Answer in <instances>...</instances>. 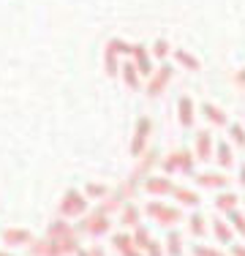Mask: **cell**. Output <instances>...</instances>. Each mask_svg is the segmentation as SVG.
Listing matches in <instances>:
<instances>
[{
	"mask_svg": "<svg viewBox=\"0 0 245 256\" xmlns=\"http://www.w3.org/2000/svg\"><path fill=\"white\" fill-rule=\"evenodd\" d=\"M60 210L66 212V216H76V212H82L84 210V199L79 196V194H68V196H66V202H63V207H60Z\"/></svg>",
	"mask_w": 245,
	"mask_h": 256,
	"instance_id": "cell-1",
	"label": "cell"
},
{
	"mask_svg": "<svg viewBox=\"0 0 245 256\" xmlns=\"http://www.w3.org/2000/svg\"><path fill=\"white\" fill-rule=\"evenodd\" d=\"M147 210H150L156 218H161L164 224H174L177 218H180V212H177V210H169V207H161V204H150Z\"/></svg>",
	"mask_w": 245,
	"mask_h": 256,
	"instance_id": "cell-2",
	"label": "cell"
},
{
	"mask_svg": "<svg viewBox=\"0 0 245 256\" xmlns=\"http://www.w3.org/2000/svg\"><path fill=\"white\" fill-rule=\"evenodd\" d=\"M3 240L8 246H16V242H30V232L28 229H6L3 232Z\"/></svg>",
	"mask_w": 245,
	"mask_h": 256,
	"instance_id": "cell-3",
	"label": "cell"
},
{
	"mask_svg": "<svg viewBox=\"0 0 245 256\" xmlns=\"http://www.w3.org/2000/svg\"><path fill=\"white\" fill-rule=\"evenodd\" d=\"M112 242H114V248H118L120 254H126V256H139L136 251H134L131 237H126V234H114V237H112Z\"/></svg>",
	"mask_w": 245,
	"mask_h": 256,
	"instance_id": "cell-4",
	"label": "cell"
},
{
	"mask_svg": "<svg viewBox=\"0 0 245 256\" xmlns=\"http://www.w3.org/2000/svg\"><path fill=\"white\" fill-rule=\"evenodd\" d=\"M172 76V68H169V66H161V71H158V76H156V82H152L150 84V96H156L158 93V90H161V84L164 82H166V79Z\"/></svg>",
	"mask_w": 245,
	"mask_h": 256,
	"instance_id": "cell-5",
	"label": "cell"
},
{
	"mask_svg": "<svg viewBox=\"0 0 245 256\" xmlns=\"http://www.w3.org/2000/svg\"><path fill=\"white\" fill-rule=\"evenodd\" d=\"M180 120L186 126L194 120V104H191V98H180Z\"/></svg>",
	"mask_w": 245,
	"mask_h": 256,
	"instance_id": "cell-6",
	"label": "cell"
},
{
	"mask_svg": "<svg viewBox=\"0 0 245 256\" xmlns=\"http://www.w3.org/2000/svg\"><path fill=\"white\" fill-rule=\"evenodd\" d=\"M147 131H150V123L147 120H139V131H136V142H134V153L142 150V142L147 139Z\"/></svg>",
	"mask_w": 245,
	"mask_h": 256,
	"instance_id": "cell-7",
	"label": "cell"
},
{
	"mask_svg": "<svg viewBox=\"0 0 245 256\" xmlns=\"http://www.w3.org/2000/svg\"><path fill=\"white\" fill-rule=\"evenodd\" d=\"M234 204H237V196H234V194H220V196H218V207H220V210H234Z\"/></svg>",
	"mask_w": 245,
	"mask_h": 256,
	"instance_id": "cell-8",
	"label": "cell"
},
{
	"mask_svg": "<svg viewBox=\"0 0 245 256\" xmlns=\"http://www.w3.org/2000/svg\"><path fill=\"white\" fill-rule=\"evenodd\" d=\"M134 54H136V60H139V71H142V74H150V60H147V54L142 52V50H139V46H134V50H131Z\"/></svg>",
	"mask_w": 245,
	"mask_h": 256,
	"instance_id": "cell-9",
	"label": "cell"
},
{
	"mask_svg": "<svg viewBox=\"0 0 245 256\" xmlns=\"http://www.w3.org/2000/svg\"><path fill=\"white\" fill-rule=\"evenodd\" d=\"M177 60H180V63H186L188 66V68H191V71H196V68H199V60H196L194 58V54H188V52H177Z\"/></svg>",
	"mask_w": 245,
	"mask_h": 256,
	"instance_id": "cell-10",
	"label": "cell"
},
{
	"mask_svg": "<svg viewBox=\"0 0 245 256\" xmlns=\"http://www.w3.org/2000/svg\"><path fill=\"white\" fill-rule=\"evenodd\" d=\"M134 240H136V242H134L136 248H147V246H150V234H147V229L139 226V229H136V234H134Z\"/></svg>",
	"mask_w": 245,
	"mask_h": 256,
	"instance_id": "cell-11",
	"label": "cell"
},
{
	"mask_svg": "<svg viewBox=\"0 0 245 256\" xmlns=\"http://www.w3.org/2000/svg\"><path fill=\"white\" fill-rule=\"evenodd\" d=\"M199 182H202V186H224L226 178H220V174H202Z\"/></svg>",
	"mask_w": 245,
	"mask_h": 256,
	"instance_id": "cell-12",
	"label": "cell"
},
{
	"mask_svg": "<svg viewBox=\"0 0 245 256\" xmlns=\"http://www.w3.org/2000/svg\"><path fill=\"white\" fill-rule=\"evenodd\" d=\"M216 234H218V240H220V242H229V240H232V232H229V226H226L224 221H218V224H216Z\"/></svg>",
	"mask_w": 245,
	"mask_h": 256,
	"instance_id": "cell-13",
	"label": "cell"
},
{
	"mask_svg": "<svg viewBox=\"0 0 245 256\" xmlns=\"http://www.w3.org/2000/svg\"><path fill=\"white\" fill-rule=\"evenodd\" d=\"M204 114H207V120H216V123H226V118L220 114V109H216V106H210V104H204Z\"/></svg>",
	"mask_w": 245,
	"mask_h": 256,
	"instance_id": "cell-14",
	"label": "cell"
},
{
	"mask_svg": "<svg viewBox=\"0 0 245 256\" xmlns=\"http://www.w3.org/2000/svg\"><path fill=\"white\" fill-rule=\"evenodd\" d=\"M177 196H180L182 204H199V196L194 191H177Z\"/></svg>",
	"mask_w": 245,
	"mask_h": 256,
	"instance_id": "cell-15",
	"label": "cell"
},
{
	"mask_svg": "<svg viewBox=\"0 0 245 256\" xmlns=\"http://www.w3.org/2000/svg\"><path fill=\"white\" fill-rule=\"evenodd\" d=\"M169 256H180V234H169Z\"/></svg>",
	"mask_w": 245,
	"mask_h": 256,
	"instance_id": "cell-16",
	"label": "cell"
},
{
	"mask_svg": "<svg viewBox=\"0 0 245 256\" xmlns=\"http://www.w3.org/2000/svg\"><path fill=\"white\" fill-rule=\"evenodd\" d=\"M109 229V221H104V218H96L93 224H90V232L93 234H101V232H106Z\"/></svg>",
	"mask_w": 245,
	"mask_h": 256,
	"instance_id": "cell-17",
	"label": "cell"
},
{
	"mask_svg": "<svg viewBox=\"0 0 245 256\" xmlns=\"http://www.w3.org/2000/svg\"><path fill=\"white\" fill-rule=\"evenodd\" d=\"M191 232H194V234H202V232H204V218H202V216L191 218Z\"/></svg>",
	"mask_w": 245,
	"mask_h": 256,
	"instance_id": "cell-18",
	"label": "cell"
},
{
	"mask_svg": "<svg viewBox=\"0 0 245 256\" xmlns=\"http://www.w3.org/2000/svg\"><path fill=\"white\" fill-rule=\"evenodd\" d=\"M147 188H150V191H156V194H164V191H169V182L156 180V182H147Z\"/></svg>",
	"mask_w": 245,
	"mask_h": 256,
	"instance_id": "cell-19",
	"label": "cell"
},
{
	"mask_svg": "<svg viewBox=\"0 0 245 256\" xmlns=\"http://www.w3.org/2000/svg\"><path fill=\"white\" fill-rule=\"evenodd\" d=\"M194 254H196V256H224L220 251H212V248H204V246H196Z\"/></svg>",
	"mask_w": 245,
	"mask_h": 256,
	"instance_id": "cell-20",
	"label": "cell"
},
{
	"mask_svg": "<svg viewBox=\"0 0 245 256\" xmlns=\"http://www.w3.org/2000/svg\"><path fill=\"white\" fill-rule=\"evenodd\" d=\"M207 150H210V136H207V134H202V136H199V153H202V158H207L204 156Z\"/></svg>",
	"mask_w": 245,
	"mask_h": 256,
	"instance_id": "cell-21",
	"label": "cell"
},
{
	"mask_svg": "<svg viewBox=\"0 0 245 256\" xmlns=\"http://www.w3.org/2000/svg\"><path fill=\"white\" fill-rule=\"evenodd\" d=\"M218 153H220V164H224V166H229V164H232L229 148H226V144H220V148H218Z\"/></svg>",
	"mask_w": 245,
	"mask_h": 256,
	"instance_id": "cell-22",
	"label": "cell"
},
{
	"mask_svg": "<svg viewBox=\"0 0 245 256\" xmlns=\"http://www.w3.org/2000/svg\"><path fill=\"white\" fill-rule=\"evenodd\" d=\"M232 221H234V226H237V229H240L242 234H245V218L240 216V212H232Z\"/></svg>",
	"mask_w": 245,
	"mask_h": 256,
	"instance_id": "cell-23",
	"label": "cell"
},
{
	"mask_svg": "<svg viewBox=\"0 0 245 256\" xmlns=\"http://www.w3.org/2000/svg\"><path fill=\"white\" fill-rule=\"evenodd\" d=\"M232 134H234L237 144H245V134H242V128H240V126H232Z\"/></svg>",
	"mask_w": 245,
	"mask_h": 256,
	"instance_id": "cell-24",
	"label": "cell"
},
{
	"mask_svg": "<svg viewBox=\"0 0 245 256\" xmlns=\"http://www.w3.org/2000/svg\"><path fill=\"white\" fill-rule=\"evenodd\" d=\"M136 216H139L136 207H128L126 210V224H136Z\"/></svg>",
	"mask_w": 245,
	"mask_h": 256,
	"instance_id": "cell-25",
	"label": "cell"
},
{
	"mask_svg": "<svg viewBox=\"0 0 245 256\" xmlns=\"http://www.w3.org/2000/svg\"><path fill=\"white\" fill-rule=\"evenodd\" d=\"M126 79H128V84H134V88H136V74H134V66H126Z\"/></svg>",
	"mask_w": 245,
	"mask_h": 256,
	"instance_id": "cell-26",
	"label": "cell"
},
{
	"mask_svg": "<svg viewBox=\"0 0 245 256\" xmlns=\"http://www.w3.org/2000/svg\"><path fill=\"white\" fill-rule=\"evenodd\" d=\"M166 52H169V44H166V41H158V44H156V54H158V58H164Z\"/></svg>",
	"mask_w": 245,
	"mask_h": 256,
	"instance_id": "cell-27",
	"label": "cell"
},
{
	"mask_svg": "<svg viewBox=\"0 0 245 256\" xmlns=\"http://www.w3.org/2000/svg\"><path fill=\"white\" fill-rule=\"evenodd\" d=\"M147 254H150V256H164V251H161L158 242H150V246H147Z\"/></svg>",
	"mask_w": 245,
	"mask_h": 256,
	"instance_id": "cell-28",
	"label": "cell"
},
{
	"mask_svg": "<svg viewBox=\"0 0 245 256\" xmlns=\"http://www.w3.org/2000/svg\"><path fill=\"white\" fill-rule=\"evenodd\" d=\"M88 191L93 194V196H104V188H101V186H90Z\"/></svg>",
	"mask_w": 245,
	"mask_h": 256,
	"instance_id": "cell-29",
	"label": "cell"
},
{
	"mask_svg": "<svg viewBox=\"0 0 245 256\" xmlns=\"http://www.w3.org/2000/svg\"><path fill=\"white\" fill-rule=\"evenodd\" d=\"M234 256H245V248L242 246H234Z\"/></svg>",
	"mask_w": 245,
	"mask_h": 256,
	"instance_id": "cell-30",
	"label": "cell"
},
{
	"mask_svg": "<svg viewBox=\"0 0 245 256\" xmlns=\"http://www.w3.org/2000/svg\"><path fill=\"white\" fill-rule=\"evenodd\" d=\"M76 256H90V254H88V251H82V248H79V254H76Z\"/></svg>",
	"mask_w": 245,
	"mask_h": 256,
	"instance_id": "cell-31",
	"label": "cell"
},
{
	"mask_svg": "<svg viewBox=\"0 0 245 256\" xmlns=\"http://www.w3.org/2000/svg\"><path fill=\"white\" fill-rule=\"evenodd\" d=\"M242 182H245V166H242Z\"/></svg>",
	"mask_w": 245,
	"mask_h": 256,
	"instance_id": "cell-32",
	"label": "cell"
},
{
	"mask_svg": "<svg viewBox=\"0 0 245 256\" xmlns=\"http://www.w3.org/2000/svg\"><path fill=\"white\" fill-rule=\"evenodd\" d=\"M0 256H8V254H3V251H0Z\"/></svg>",
	"mask_w": 245,
	"mask_h": 256,
	"instance_id": "cell-33",
	"label": "cell"
},
{
	"mask_svg": "<svg viewBox=\"0 0 245 256\" xmlns=\"http://www.w3.org/2000/svg\"><path fill=\"white\" fill-rule=\"evenodd\" d=\"M240 79H245V74H240Z\"/></svg>",
	"mask_w": 245,
	"mask_h": 256,
	"instance_id": "cell-34",
	"label": "cell"
}]
</instances>
